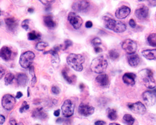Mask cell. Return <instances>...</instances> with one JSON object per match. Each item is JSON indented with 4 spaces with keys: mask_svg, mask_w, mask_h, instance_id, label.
<instances>
[{
    "mask_svg": "<svg viewBox=\"0 0 156 125\" xmlns=\"http://www.w3.org/2000/svg\"><path fill=\"white\" fill-rule=\"evenodd\" d=\"M102 43V41H101V39H100L99 38H94L92 40V44L93 45L95 46H99V45H101V44Z\"/></svg>",
    "mask_w": 156,
    "mask_h": 125,
    "instance_id": "e575fe53",
    "label": "cell"
},
{
    "mask_svg": "<svg viewBox=\"0 0 156 125\" xmlns=\"http://www.w3.org/2000/svg\"><path fill=\"white\" fill-rule=\"evenodd\" d=\"M109 125H120V124L116 123H111Z\"/></svg>",
    "mask_w": 156,
    "mask_h": 125,
    "instance_id": "db71d44e",
    "label": "cell"
},
{
    "mask_svg": "<svg viewBox=\"0 0 156 125\" xmlns=\"http://www.w3.org/2000/svg\"><path fill=\"white\" fill-rule=\"evenodd\" d=\"M48 44L46 42H43V41H41L39 42L38 44H37L36 46V49L37 50H38L39 51H43L44 49L46 48V47H47Z\"/></svg>",
    "mask_w": 156,
    "mask_h": 125,
    "instance_id": "d6a6232c",
    "label": "cell"
},
{
    "mask_svg": "<svg viewBox=\"0 0 156 125\" xmlns=\"http://www.w3.org/2000/svg\"><path fill=\"white\" fill-rule=\"evenodd\" d=\"M96 80L100 86L103 87L107 86L109 84V76L106 74H100L96 77Z\"/></svg>",
    "mask_w": 156,
    "mask_h": 125,
    "instance_id": "ffe728a7",
    "label": "cell"
},
{
    "mask_svg": "<svg viewBox=\"0 0 156 125\" xmlns=\"http://www.w3.org/2000/svg\"><path fill=\"white\" fill-rule=\"evenodd\" d=\"M129 24L130 25V26L132 27V28H135L136 26V21H134V20L133 19H131L129 20Z\"/></svg>",
    "mask_w": 156,
    "mask_h": 125,
    "instance_id": "f35d334b",
    "label": "cell"
},
{
    "mask_svg": "<svg viewBox=\"0 0 156 125\" xmlns=\"http://www.w3.org/2000/svg\"><path fill=\"white\" fill-rule=\"evenodd\" d=\"M107 116L111 120H116L117 118V115L116 110L108 108L107 109Z\"/></svg>",
    "mask_w": 156,
    "mask_h": 125,
    "instance_id": "83f0119b",
    "label": "cell"
},
{
    "mask_svg": "<svg viewBox=\"0 0 156 125\" xmlns=\"http://www.w3.org/2000/svg\"><path fill=\"white\" fill-rule=\"evenodd\" d=\"M148 3H149V5L152 6H156V0L155 1H148Z\"/></svg>",
    "mask_w": 156,
    "mask_h": 125,
    "instance_id": "681fc988",
    "label": "cell"
},
{
    "mask_svg": "<svg viewBox=\"0 0 156 125\" xmlns=\"http://www.w3.org/2000/svg\"><path fill=\"white\" fill-rule=\"evenodd\" d=\"M12 51L11 50L9 47L8 46H3L1 49V52H0V55L1 58L5 61H8L12 57Z\"/></svg>",
    "mask_w": 156,
    "mask_h": 125,
    "instance_id": "44dd1931",
    "label": "cell"
},
{
    "mask_svg": "<svg viewBox=\"0 0 156 125\" xmlns=\"http://www.w3.org/2000/svg\"><path fill=\"white\" fill-rule=\"evenodd\" d=\"M29 20H25L23 21V23H22V27H23V28H24L25 30H28L29 29Z\"/></svg>",
    "mask_w": 156,
    "mask_h": 125,
    "instance_id": "8d00e7d4",
    "label": "cell"
},
{
    "mask_svg": "<svg viewBox=\"0 0 156 125\" xmlns=\"http://www.w3.org/2000/svg\"><path fill=\"white\" fill-rule=\"evenodd\" d=\"M51 91L52 93H53L54 94H58L59 93V92H60V91H59V89L56 87V86H53L51 88Z\"/></svg>",
    "mask_w": 156,
    "mask_h": 125,
    "instance_id": "74e56055",
    "label": "cell"
},
{
    "mask_svg": "<svg viewBox=\"0 0 156 125\" xmlns=\"http://www.w3.org/2000/svg\"><path fill=\"white\" fill-rule=\"evenodd\" d=\"M85 61V58L82 54H70L67 57V62L70 67L74 70L81 71L83 69V63Z\"/></svg>",
    "mask_w": 156,
    "mask_h": 125,
    "instance_id": "6da1fadb",
    "label": "cell"
},
{
    "mask_svg": "<svg viewBox=\"0 0 156 125\" xmlns=\"http://www.w3.org/2000/svg\"><path fill=\"white\" fill-rule=\"evenodd\" d=\"M122 48L129 54H134L137 49V45L136 41L131 39H127L122 43Z\"/></svg>",
    "mask_w": 156,
    "mask_h": 125,
    "instance_id": "8992f818",
    "label": "cell"
},
{
    "mask_svg": "<svg viewBox=\"0 0 156 125\" xmlns=\"http://www.w3.org/2000/svg\"><path fill=\"white\" fill-rule=\"evenodd\" d=\"M18 125H24V124L22 123H18Z\"/></svg>",
    "mask_w": 156,
    "mask_h": 125,
    "instance_id": "11a10c76",
    "label": "cell"
},
{
    "mask_svg": "<svg viewBox=\"0 0 156 125\" xmlns=\"http://www.w3.org/2000/svg\"><path fill=\"white\" fill-rule=\"evenodd\" d=\"M67 70L68 69H63L62 71V76L64 77V78L66 79V81L69 83H72L73 82V81L74 80V79L76 78V76L74 75H72V76H69L68 72H67Z\"/></svg>",
    "mask_w": 156,
    "mask_h": 125,
    "instance_id": "484cf974",
    "label": "cell"
},
{
    "mask_svg": "<svg viewBox=\"0 0 156 125\" xmlns=\"http://www.w3.org/2000/svg\"><path fill=\"white\" fill-rule=\"evenodd\" d=\"M14 76L13 74H12V73H8V74L6 75L5 78V82L6 85H9V84L12 83L14 79Z\"/></svg>",
    "mask_w": 156,
    "mask_h": 125,
    "instance_id": "1f68e13d",
    "label": "cell"
},
{
    "mask_svg": "<svg viewBox=\"0 0 156 125\" xmlns=\"http://www.w3.org/2000/svg\"><path fill=\"white\" fill-rule=\"evenodd\" d=\"M62 48V45H59V46H56L54 47L53 49L50 50L48 51H46L44 52V54H47V53H50L51 54V61L52 63L55 65H58L59 62H60V59H59V57L58 56V52L59 51V50Z\"/></svg>",
    "mask_w": 156,
    "mask_h": 125,
    "instance_id": "7c38bea8",
    "label": "cell"
},
{
    "mask_svg": "<svg viewBox=\"0 0 156 125\" xmlns=\"http://www.w3.org/2000/svg\"><path fill=\"white\" fill-rule=\"evenodd\" d=\"M123 121L127 125H132L134 123L135 119L129 114H126L123 117Z\"/></svg>",
    "mask_w": 156,
    "mask_h": 125,
    "instance_id": "4316f807",
    "label": "cell"
},
{
    "mask_svg": "<svg viewBox=\"0 0 156 125\" xmlns=\"http://www.w3.org/2000/svg\"><path fill=\"white\" fill-rule=\"evenodd\" d=\"M37 82V78H36V76H34V77H33V78H32V80H31V85L33 86V85H35V84H36Z\"/></svg>",
    "mask_w": 156,
    "mask_h": 125,
    "instance_id": "bcb514c9",
    "label": "cell"
},
{
    "mask_svg": "<svg viewBox=\"0 0 156 125\" xmlns=\"http://www.w3.org/2000/svg\"><path fill=\"white\" fill-rule=\"evenodd\" d=\"M68 21L74 29H77L81 28L83 24V21L79 15L74 12H71L68 14Z\"/></svg>",
    "mask_w": 156,
    "mask_h": 125,
    "instance_id": "30bf717a",
    "label": "cell"
},
{
    "mask_svg": "<svg viewBox=\"0 0 156 125\" xmlns=\"http://www.w3.org/2000/svg\"><path fill=\"white\" fill-rule=\"evenodd\" d=\"M128 61L131 67L136 68L139 65L140 62V59L138 56V54L134 53L129 55L128 57Z\"/></svg>",
    "mask_w": 156,
    "mask_h": 125,
    "instance_id": "d6986e66",
    "label": "cell"
},
{
    "mask_svg": "<svg viewBox=\"0 0 156 125\" xmlns=\"http://www.w3.org/2000/svg\"><path fill=\"white\" fill-rule=\"evenodd\" d=\"M36 125H39V124H36Z\"/></svg>",
    "mask_w": 156,
    "mask_h": 125,
    "instance_id": "9f6ffc18",
    "label": "cell"
},
{
    "mask_svg": "<svg viewBox=\"0 0 156 125\" xmlns=\"http://www.w3.org/2000/svg\"><path fill=\"white\" fill-rule=\"evenodd\" d=\"M5 23L7 28L11 31H13L16 29L18 26V22L14 18H8L5 19Z\"/></svg>",
    "mask_w": 156,
    "mask_h": 125,
    "instance_id": "7402d4cb",
    "label": "cell"
},
{
    "mask_svg": "<svg viewBox=\"0 0 156 125\" xmlns=\"http://www.w3.org/2000/svg\"><path fill=\"white\" fill-rule=\"evenodd\" d=\"M131 13V9L126 6H123L118 8L116 12V16L119 19H124Z\"/></svg>",
    "mask_w": 156,
    "mask_h": 125,
    "instance_id": "2e32d148",
    "label": "cell"
},
{
    "mask_svg": "<svg viewBox=\"0 0 156 125\" xmlns=\"http://www.w3.org/2000/svg\"><path fill=\"white\" fill-rule=\"evenodd\" d=\"M0 118H1V120H0V124H3V123H4L5 121V118L4 116L1 115H0Z\"/></svg>",
    "mask_w": 156,
    "mask_h": 125,
    "instance_id": "f6af8a7d",
    "label": "cell"
},
{
    "mask_svg": "<svg viewBox=\"0 0 156 125\" xmlns=\"http://www.w3.org/2000/svg\"><path fill=\"white\" fill-rule=\"evenodd\" d=\"M41 35L36 31L29 32L28 35V38L29 40H35L37 39H39Z\"/></svg>",
    "mask_w": 156,
    "mask_h": 125,
    "instance_id": "f546056e",
    "label": "cell"
},
{
    "mask_svg": "<svg viewBox=\"0 0 156 125\" xmlns=\"http://www.w3.org/2000/svg\"><path fill=\"white\" fill-rule=\"evenodd\" d=\"M128 106L133 113L139 114V115H144L146 111V106L140 101L134 103L128 104Z\"/></svg>",
    "mask_w": 156,
    "mask_h": 125,
    "instance_id": "8fae6325",
    "label": "cell"
},
{
    "mask_svg": "<svg viewBox=\"0 0 156 125\" xmlns=\"http://www.w3.org/2000/svg\"><path fill=\"white\" fill-rule=\"evenodd\" d=\"M109 58L113 60H116L119 57V54L115 50H111L109 52Z\"/></svg>",
    "mask_w": 156,
    "mask_h": 125,
    "instance_id": "4dcf8cb0",
    "label": "cell"
},
{
    "mask_svg": "<svg viewBox=\"0 0 156 125\" xmlns=\"http://www.w3.org/2000/svg\"><path fill=\"white\" fill-rule=\"evenodd\" d=\"M43 21L44 24L46 25V26L50 28H53L56 26V23L53 20V17L51 15H46L43 17Z\"/></svg>",
    "mask_w": 156,
    "mask_h": 125,
    "instance_id": "603a6c76",
    "label": "cell"
},
{
    "mask_svg": "<svg viewBox=\"0 0 156 125\" xmlns=\"http://www.w3.org/2000/svg\"><path fill=\"white\" fill-rule=\"evenodd\" d=\"M59 115H60V110L59 109L56 110V111L54 112V115L55 116H59Z\"/></svg>",
    "mask_w": 156,
    "mask_h": 125,
    "instance_id": "f907efd6",
    "label": "cell"
},
{
    "mask_svg": "<svg viewBox=\"0 0 156 125\" xmlns=\"http://www.w3.org/2000/svg\"><path fill=\"white\" fill-rule=\"evenodd\" d=\"M107 67V61L102 56L94 58L91 64V69L98 74H101L104 72Z\"/></svg>",
    "mask_w": 156,
    "mask_h": 125,
    "instance_id": "7a4b0ae2",
    "label": "cell"
},
{
    "mask_svg": "<svg viewBox=\"0 0 156 125\" xmlns=\"http://www.w3.org/2000/svg\"><path fill=\"white\" fill-rule=\"evenodd\" d=\"M9 124L10 125H18V124L16 123V120H14V119L10 120V121H9Z\"/></svg>",
    "mask_w": 156,
    "mask_h": 125,
    "instance_id": "7dc6e473",
    "label": "cell"
},
{
    "mask_svg": "<svg viewBox=\"0 0 156 125\" xmlns=\"http://www.w3.org/2000/svg\"><path fill=\"white\" fill-rule=\"evenodd\" d=\"M142 73L143 75V83L144 85L149 89H154L155 87V81L153 77V73L151 69H146L140 72Z\"/></svg>",
    "mask_w": 156,
    "mask_h": 125,
    "instance_id": "5b68a950",
    "label": "cell"
},
{
    "mask_svg": "<svg viewBox=\"0 0 156 125\" xmlns=\"http://www.w3.org/2000/svg\"><path fill=\"white\" fill-rule=\"evenodd\" d=\"M143 56L149 60H156V50H146L143 51Z\"/></svg>",
    "mask_w": 156,
    "mask_h": 125,
    "instance_id": "cb8c5ba5",
    "label": "cell"
},
{
    "mask_svg": "<svg viewBox=\"0 0 156 125\" xmlns=\"http://www.w3.org/2000/svg\"><path fill=\"white\" fill-rule=\"evenodd\" d=\"M105 124H106L105 121L101 120H99L95 122V125H105Z\"/></svg>",
    "mask_w": 156,
    "mask_h": 125,
    "instance_id": "7bdbcfd3",
    "label": "cell"
},
{
    "mask_svg": "<svg viewBox=\"0 0 156 125\" xmlns=\"http://www.w3.org/2000/svg\"><path fill=\"white\" fill-rule=\"evenodd\" d=\"M29 73H30V74L34 77V76H35V70H34V67H33V66H31V67L29 68Z\"/></svg>",
    "mask_w": 156,
    "mask_h": 125,
    "instance_id": "b9f144b4",
    "label": "cell"
},
{
    "mask_svg": "<svg viewBox=\"0 0 156 125\" xmlns=\"http://www.w3.org/2000/svg\"><path fill=\"white\" fill-rule=\"evenodd\" d=\"M73 45V42L71 41L69 39H66L64 41V45H62V48L63 50H66L67 48H68L69 46H71Z\"/></svg>",
    "mask_w": 156,
    "mask_h": 125,
    "instance_id": "d590c367",
    "label": "cell"
},
{
    "mask_svg": "<svg viewBox=\"0 0 156 125\" xmlns=\"http://www.w3.org/2000/svg\"><path fill=\"white\" fill-rule=\"evenodd\" d=\"M32 116L36 119L44 120L47 118V115L44 111L43 108H38L33 111Z\"/></svg>",
    "mask_w": 156,
    "mask_h": 125,
    "instance_id": "ac0fdd59",
    "label": "cell"
},
{
    "mask_svg": "<svg viewBox=\"0 0 156 125\" xmlns=\"http://www.w3.org/2000/svg\"><path fill=\"white\" fill-rule=\"evenodd\" d=\"M104 18L105 26L116 33H122L125 31L126 25L120 21H116L112 18Z\"/></svg>",
    "mask_w": 156,
    "mask_h": 125,
    "instance_id": "3957f363",
    "label": "cell"
},
{
    "mask_svg": "<svg viewBox=\"0 0 156 125\" xmlns=\"http://www.w3.org/2000/svg\"><path fill=\"white\" fill-rule=\"evenodd\" d=\"M136 75L132 73H126L122 76V80L128 85L133 86L135 84Z\"/></svg>",
    "mask_w": 156,
    "mask_h": 125,
    "instance_id": "e0dca14e",
    "label": "cell"
},
{
    "mask_svg": "<svg viewBox=\"0 0 156 125\" xmlns=\"http://www.w3.org/2000/svg\"><path fill=\"white\" fill-rule=\"evenodd\" d=\"M28 12H29V13H33V12H34V10H33V8H29L28 9Z\"/></svg>",
    "mask_w": 156,
    "mask_h": 125,
    "instance_id": "f5cc1de1",
    "label": "cell"
},
{
    "mask_svg": "<svg viewBox=\"0 0 156 125\" xmlns=\"http://www.w3.org/2000/svg\"><path fill=\"white\" fill-rule=\"evenodd\" d=\"M92 26V23L91 21H88L86 23V27L87 28H90Z\"/></svg>",
    "mask_w": 156,
    "mask_h": 125,
    "instance_id": "ee69618b",
    "label": "cell"
},
{
    "mask_svg": "<svg viewBox=\"0 0 156 125\" xmlns=\"http://www.w3.org/2000/svg\"><path fill=\"white\" fill-rule=\"evenodd\" d=\"M0 68H1V69H1V77H0V78L2 79L3 76L4 75V74H5V70H4V69L3 68L2 66H1V67H0Z\"/></svg>",
    "mask_w": 156,
    "mask_h": 125,
    "instance_id": "c3c4849f",
    "label": "cell"
},
{
    "mask_svg": "<svg viewBox=\"0 0 156 125\" xmlns=\"http://www.w3.org/2000/svg\"><path fill=\"white\" fill-rule=\"evenodd\" d=\"M90 6V2L87 1H76L73 3L72 8L75 12H82Z\"/></svg>",
    "mask_w": 156,
    "mask_h": 125,
    "instance_id": "4fadbf2b",
    "label": "cell"
},
{
    "mask_svg": "<svg viewBox=\"0 0 156 125\" xmlns=\"http://www.w3.org/2000/svg\"><path fill=\"white\" fill-rule=\"evenodd\" d=\"M29 105L26 101H24L23 103L22 104L21 107L20 109V113H23L24 111L28 110L29 109Z\"/></svg>",
    "mask_w": 156,
    "mask_h": 125,
    "instance_id": "836d02e7",
    "label": "cell"
},
{
    "mask_svg": "<svg viewBox=\"0 0 156 125\" xmlns=\"http://www.w3.org/2000/svg\"><path fill=\"white\" fill-rule=\"evenodd\" d=\"M15 103H16L15 98H14V97L12 96V94H5L2 98L1 104L3 107L5 109L8 110V111L12 110L13 108Z\"/></svg>",
    "mask_w": 156,
    "mask_h": 125,
    "instance_id": "9c48e42d",
    "label": "cell"
},
{
    "mask_svg": "<svg viewBox=\"0 0 156 125\" xmlns=\"http://www.w3.org/2000/svg\"><path fill=\"white\" fill-rule=\"evenodd\" d=\"M94 51H95L96 53H99L102 52V49L101 48V47H99V46H95L94 47Z\"/></svg>",
    "mask_w": 156,
    "mask_h": 125,
    "instance_id": "60d3db41",
    "label": "cell"
},
{
    "mask_svg": "<svg viewBox=\"0 0 156 125\" xmlns=\"http://www.w3.org/2000/svg\"><path fill=\"white\" fill-rule=\"evenodd\" d=\"M28 81V78L26 75L24 73H20L17 76V83L20 86H26Z\"/></svg>",
    "mask_w": 156,
    "mask_h": 125,
    "instance_id": "d4e9b609",
    "label": "cell"
},
{
    "mask_svg": "<svg viewBox=\"0 0 156 125\" xmlns=\"http://www.w3.org/2000/svg\"><path fill=\"white\" fill-rule=\"evenodd\" d=\"M74 109V105L73 103L70 100H66L63 103L61 106L62 113L65 117H71L73 115Z\"/></svg>",
    "mask_w": 156,
    "mask_h": 125,
    "instance_id": "52a82bcc",
    "label": "cell"
},
{
    "mask_svg": "<svg viewBox=\"0 0 156 125\" xmlns=\"http://www.w3.org/2000/svg\"><path fill=\"white\" fill-rule=\"evenodd\" d=\"M22 96H23V94H22V93H21V92L19 91V92H18V93H17L16 97V98H18V99H19V98H21V97H22Z\"/></svg>",
    "mask_w": 156,
    "mask_h": 125,
    "instance_id": "816d5d0a",
    "label": "cell"
},
{
    "mask_svg": "<svg viewBox=\"0 0 156 125\" xmlns=\"http://www.w3.org/2000/svg\"><path fill=\"white\" fill-rule=\"evenodd\" d=\"M78 111L81 115L84 116H89L94 113V108L87 105L81 104L79 106Z\"/></svg>",
    "mask_w": 156,
    "mask_h": 125,
    "instance_id": "5bb4252c",
    "label": "cell"
},
{
    "mask_svg": "<svg viewBox=\"0 0 156 125\" xmlns=\"http://www.w3.org/2000/svg\"><path fill=\"white\" fill-rule=\"evenodd\" d=\"M149 10L146 6H143L140 8L137 9L135 12V15L140 20H146L149 16Z\"/></svg>",
    "mask_w": 156,
    "mask_h": 125,
    "instance_id": "9a60e30c",
    "label": "cell"
},
{
    "mask_svg": "<svg viewBox=\"0 0 156 125\" xmlns=\"http://www.w3.org/2000/svg\"><path fill=\"white\" fill-rule=\"evenodd\" d=\"M40 2L46 6L51 5L52 3H53L54 2V1H40Z\"/></svg>",
    "mask_w": 156,
    "mask_h": 125,
    "instance_id": "ab89813d",
    "label": "cell"
},
{
    "mask_svg": "<svg viewBox=\"0 0 156 125\" xmlns=\"http://www.w3.org/2000/svg\"><path fill=\"white\" fill-rule=\"evenodd\" d=\"M35 58V54L31 51H28L21 55L20 64L21 67L28 68L31 67V64Z\"/></svg>",
    "mask_w": 156,
    "mask_h": 125,
    "instance_id": "277c9868",
    "label": "cell"
},
{
    "mask_svg": "<svg viewBox=\"0 0 156 125\" xmlns=\"http://www.w3.org/2000/svg\"><path fill=\"white\" fill-rule=\"evenodd\" d=\"M147 41L151 46L156 47V33H152L149 36Z\"/></svg>",
    "mask_w": 156,
    "mask_h": 125,
    "instance_id": "f1b7e54d",
    "label": "cell"
},
{
    "mask_svg": "<svg viewBox=\"0 0 156 125\" xmlns=\"http://www.w3.org/2000/svg\"><path fill=\"white\" fill-rule=\"evenodd\" d=\"M142 98L148 106H151L156 103V89L151 91H146L142 94Z\"/></svg>",
    "mask_w": 156,
    "mask_h": 125,
    "instance_id": "ba28073f",
    "label": "cell"
}]
</instances>
